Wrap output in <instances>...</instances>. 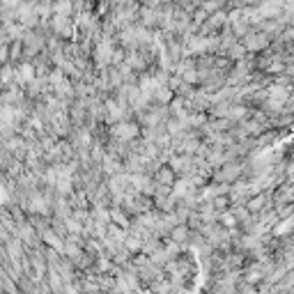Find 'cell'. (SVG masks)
<instances>
[{"label": "cell", "mask_w": 294, "mask_h": 294, "mask_svg": "<svg viewBox=\"0 0 294 294\" xmlns=\"http://www.w3.org/2000/svg\"><path fill=\"white\" fill-rule=\"evenodd\" d=\"M266 44H269V37H266L264 32H251V35L243 37V46H246V51L264 48Z\"/></svg>", "instance_id": "6da1fadb"}]
</instances>
